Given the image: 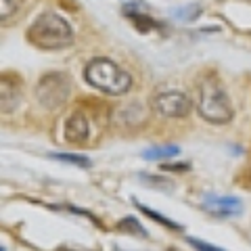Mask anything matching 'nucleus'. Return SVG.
Listing matches in <instances>:
<instances>
[{"label":"nucleus","instance_id":"nucleus-13","mask_svg":"<svg viewBox=\"0 0 251 251\" xmlns=\"http://www.w3.org/2000/svg\"><path fill=\"white\" fill-rule=\"evenodd\" d=\"M188 243L197 249V251H222L220 247H214V245H209V243H205V241H201V239H195V237H191L188 239Z\"/></svg>","mask_w":251,"mask_h":251},{"label":"nucleus","instance_id":"nucleus-11","mask_svg":"<svg viewBox=\"0 0 251 251\" xmlns=\"http://www.w3.org/2000/svg\"><path fill=\"white\" fill-rule=\"evenodd\" d=\"M49 157L52 159H59V161H65V163H74V166H80V168H88L90 166V159L84 155H72V153H50Z\"/></svg>","mask_w":251,"mask_h":251},{"label":"nucleus","instance_id":"nucleus-2","mask_svg":"<svg viewBox=\"0 0 251 251\" xmlns=\"http://www.w3.org/2000/svg\"><path fill=\"white\" fill-rule=\"evenodd\" d=\"M72 25L59 13H42L27 29V40L44 50L63 49V46L72 44Z\"/></svg>","mask_w":251,"mask_h":251},{"label":"nucleus","instance_id":"nucleus-4","mask_svg":"<svg viewBox=\"0 0 251 251\" xmlns=\"http://www.w3.org/2000/svg\"><path fill=\"white\" fill-rule=\"evenodd\" d=\"M153 109L163 117H184L191 113L193 103L184 92L178 90H161L155 92V97L151 100Z\"/></svg>","mask_w":251,"mask_h":251},{"label":"nucleus","instance_id":"nucleus-7","mask_svg":"<svg viewBox=\"0 0 251 251\" xmlns=\"http://www.w3.org/2000/svg\"><path fill=\"white\" fill-rule=\"evenodd\" d=\"M90 136V124L82 113H74L65 124V140L72 145H84Z\"/></svg>","mask_w":251,"mask_h":251},{"label":"nucleus","instance_id":"nucleus-15","mask_svg":"<svg viewBox=\"0 0 251 251\" xmlns=\"http://www.w3.org/2000/svg\"><path fill=\"white\" fill-rule=\"evenodd\" d=\"M163 170H172V172H182V170H188V166H174V163H170V166H163Z\"/></svg>","mask_w":251,"mask_h":251},{"label":"nucleus","instance_id":"nucleus-6","mask_svg":"<svg viewBox=\"0 0 251 251\" xmlns=\"http://www.w3.org/2000/svg\"><path fill=\"white\" fill-rule=\"evenodd\" d=\"M201 207L209 211L214 216L220 218H228V216H239L243 211V201L237 197H226V195H214L207 193L201 201Z\"/></svg>","mask_w":251,"mask_h":251},{"label":"nucleus","instance_id":"nucleus-14","mask_svg":"<svg viewBox=\"0 0 251 251\" xmlns=\"http://www.w3.org/2000/svg\"><path fill=\"white\" fill-rule=\"evenodd\" d=\"M0 4H2V11H0V19L6 21L15 13V2L13 0H0Z\"/></svg>","mask_w":251,"mask_h":251},{"label":"nucleus","instance_id":"nucleus-10","mask_svg":"<svg viewBox=\"0 0 251 251\" xmlns=\"http://www.w3.org/2000/svg\"><path fill=\"white\" fill-rule=\"evenodd\" d=\"M134 9H136V6H128V9H126L124 13L136 23V27H138V29H145V31H147L149 27H153V25H155V21H153V19H149L147 15L138 13V11H134Z\"/></svg>","mask_w":251,"mask_h":251},{"label":"nucleus","instance_id":"nucleus-5","mask_svg":"<svg viewBox=\"0 0 251 251\" xmlns=\"http://www.w3.org/2000/svg\"><path fill=\"white\" fill-rule=\"evenodd\" d=\"M67 94H69V82L63 74H49L44 80H40L36 90L38 100L49 109L61 105L67 99Z\"/></svg>","mask_w":251,"mask_h":251},{"label":"nucleus","instance_id":"nucleus-1","mask_svg":"<svg viewBox=\"0 0 251 251\" xmlns=\"http://www.w3.org/2000/svg\"><path fill=\"white\" fill-rule=\"evenodd\" d=\"M84 77L92 88L111 97H120L132 88V75L107 57H97L86 63Z\"/></svg>","mask_w":251,"mask_h":251},{"label":"nucleus","instance_id":"nucleus-12","mask_svg":"<svg viewBox=\"0 0 251 251\" xmlns=\"http://www.w3.org/2000/svg\"><path fill=\"white\" fill-rule=\"evenodd\" d=\"M120 228H122V230H130V232H136V234H140V237H147V230L136 222L134 218L122 220V222H120Z\"/></svg>","mask_w":251,"mask_h":251},{"label":"nucleus","instance_id":"nucleus-8","mask_svg":"<svg viewBox=\"0 0 251 251\" xmlns=\"http://www.w3.org/2000/svg\"><path fill=\"white\" fill-rule=\"evenodd\" d=\"M180 153V149L176 145H168V147H151L143 151V157L145 159H170V157H176Z\"/></svg>","mask_w":251,"mask_h":251},{"label":"nucleus","instance_id":"nucleus-9","mask_svg":"<svg viewBox=\"0 0 251 251\" xmlns=\"http://www.w3.org/2000/svg\"><path fill=\"white\" fill-rule=\"evenodd\" d=\"M134 203H136V207H138L140 211H143L145 216H149L151 220H155V222L163 224L166 228H170V230H180V228H182V226H180L178 222H172V220H168L166 216H161V214H157V211H153L151 207H147V205H143V203H138V201H134Z\"/></svg>","mask_w":251,"mask_h":251},{"label":"nucleus","instance_id":"nucleus-3","mask_svg":"<svg viewBox=\"0 0 251 251\" xmlns=\"http://www.w3.org/2000/svg\"><path fill=\"white\" fill-rule=\"evenodd\" d=\"M197 111L205 122L226 124L232 120V105L224 86L216 77H203L197 94Z\"/></svg>","mask_w":251,"mask_h":251}]
</instances>
